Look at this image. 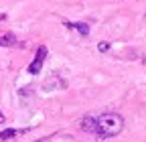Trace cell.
Segmentation results:
<instances>
[{"label": "cell", "instance_id": "52a82bcc", "mask_svg": "<svg viewBox=\"0 0 146 142\" xmlns=\"http://www.w3.org/2000/svg\"><path fill=\"white\" fill-rule=\"evenodd\" d=\"M98 49L102 53H106V51H110V43H102V45H98Z\"/></svg>", "mask_w": 146, "mask_h": 142}, {"label": "cell", "instance_id": "6da1fadb", "mask_svg": "<svg viewBox=\"0 0 146 142\" xmlns=\"http://www.w3.org/2000/svg\"><path fill=\"white\" fill-rule=\"evenodd\" d=\"M124 130V118L118 112H108L102 114L100 118H96V136L98 140H108V138H114Z\"/></svg>", "mask_w": 146, "mask_h": 142}, {"label": "cell", "instance_id": "8992f818", "mask_svg": "<svg viewBox=\"0 0 146 142\" xmlns=\"http://www.w3.org/2000/svg\"><path fill=\"white\" fill-rule=\"evenodd\" d=\"M14 136H18V130H12V128L2 130V132H0V142H2V140H10V138H14Z\"/></svg>", "mask_w": 146, "mask_h": 142}, {"label": "cell", "instance_id": "ba28073f", "mask_svg": "<svg viewBox=\"0 0 146 142\" xmlns=\"http://www.w3.org/2000/svg\"><path fill=\"white\" fill-rule=\"evenodd\" d=\"M0 122H4V116H2V114H0Z\"/></svg>", "mask_w": 146, "mask_h": 142}, {"label": "cell", "instance_id": "3957f363", "mask_svg": "<svg viewBox=\"0 0 146 142\" xmlns=\"http://www.w3.org/2000/svg\"><path fill=\"white\" fill-rule=\"evenodd\" d=\"M79 128L83 130V132H89V134H94L96 132V118H83L81 122H79Z\"/></svg>", "mask_w": 146, "mask_h": 142}, {"label": "cell", "instance_id": "277c9868", "mask_svg": "<svg viewBox=\"0 0 146 142\" xmlns=\"http://www.w3.org/2000/svg\"><path fill=\"white\" fill-rule=\"evenodd\" d=\"M18 41H16V37L12 33H6V35H2L0 37V47H14Z\"/></svg>", "mask_w": 146, "mask_h": 142}, {"label": "cell", "instance_id": "7a4b0ae2", "mask_svg": "<svg viewBox=\"0 0 146 142\" xmlns=\"http://www.w3.org/2000/svg\"><path fill=\"white\" fill-rule=\"evenodd\" d=\"M47 47H39V51H36V57L35 61L29 65V73L31 75H36V73H41V69H43V63H45V57H47Z\"/></svg>", "mask_w": 146, "mask_h": 142}, {"label": "cell", "instance_id": "5b68a950", "mask_svg": "<svg viewBox=\"0 0 146 142\" xmlns=\"http://www.w3.org/2000/svg\"><path fill=\"white\" fill-rule=\"evenodd\" d=\"M69 29H77L81 35H83V37H87V35H89V25H85V23H75V25H71V23H65Z\"/></svg>", "mask_w": 146, "mask_h": 142}]
</instances>
